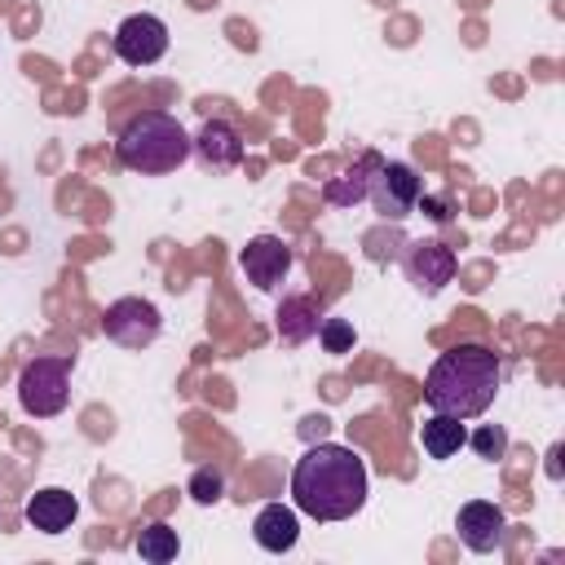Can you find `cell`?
Masks as SVG:
<instances>
[{"mask_svg": "<svg viewBox=\"0 0 565 565\" xmlns=\"http://www.w3.org/2000/svg\"><path fill=\"white\" fill-rule=\"evenodd\" d=\"M366 463L358 450L318 441L291 468V503L313 521H349L366 503Z\"/></svg>", "mask_w": 565, "mask_h": 565, "instance_id": "6da1fadb", "label": "cell"}, {"mask_svg": "<svg viewBox=\"0 0 565 565\" xmlns=\"http://www.w3.org/2000/svg\"><path fill=\"white\" fill-rule=\"evenodd\" d=\"M499 380H503L499 353L490 344L463 340V344H450L446 353H437V362L428 366L424 402H428V411H441L455 419H477L494 406Z\"/></svg>", "mask_w": 565, "mask_h": 565, "instance_id": "7a4b0ae2", "label": "cell"}, {"mask_svg": "<svg viewBox=\"0 0 565 565\" xmlns=\"http://www.w3.org/2000/svg\"><path fill=\"white\" fill-rule=\"evenodd\" d=\"M115 154L128 172L141 177H163L172 168H181L190 159V132L181 128L177 115L168 110H137L119 137H115Z\"/></svg>", "mask_w": 565, "mask_h": 565, "instance_id": "3957f363", "label": "cell"}, {"mask_svg": "<svg viewBox=\"0 0 565 565\" xmlns=\"http://www.w3.org/2000/svg\"><path fill=\"white\" fill-rule=\"evenodd\" d=\"M18 402L35 419L62 415L71 402V362L66 358H31L18 375Z\"/></svg>", "mask_w": 565, "mask_h": 565, "instance_id": "277c9868", "label": "cell"}, {"mask_svg": "<svg viewBox=\"0 0 565 565\" xmlns=\"http://www.w3.org/2000/svg\"><path fill=\"white\" fill-rule=\"evenodd\" d=\"M366 199L375 203L380 216L402 221V216H411V212L419 207V199H424V181H419V172H415L411 163H402V159H380Z\"/></svg>", "mask_w": 565, "mask_h": 565, "instance_id": "5b68a950", "label": "cell"}, {"mask_svg": "<svg viewBox=\"0 0 565 565\" xmlns=\"http://www.w3.org/2000/svg\"><path fill=\"white\" fill-rule=\"evenodd\" d=\"M159 327H163L159 309L150 300H141V296L110 300L106 305V318H102L106 340H115L119 349H146V344H154L159 340Z\"/></svg>", "mask_w": 565, "mask_h": 565, "instance_id": "8992f818", "label": "cell"}, {"mask_svg": "<svg viewBox=\"0 0 565 565\" xmlns=\"http://www.w3.org/2000/svg\"><path fill=\"white\" fill-rule=\"evenodd\" d=\"M168 53V26L154 13H132L115 31V57L124 66H150Z\"/></svg>", "mask_w": 565, "mask_h": 565, "instance_id": "52a82bcc", "label": "cell"}, {"mask_svg": "<svg viewBox=\"0 0 565 565\" xmlns=\"http://www.w3.org/2000/svg\"><path fill=\"white\" fill-rule=\"evenodd\" d=\"M402 269H406V278L415 282V291L437 296V291L455 278V252H450L446 243H437V238H415V243H406V252H402Z\"/></svg>", "mask_w": 565, "mask_h": 565, "instance_id": "ba28073f", "label": "cell"}, {"mask_svg": "<svg viewBox=\"0 0 565 565\" xmlns=\"http://www.w3.org/2000/svg\"><path fill=\"white\" fill-rule=\"evenodd\" d=\"M238 265H243V274H247L252 287L274 291V287L287 278V269H291V247H287L278 234H256V238H247V247L238 252Z\"/></svg>", "mask_w": 565, "mask_h": 565, "instance_id": "9c48e42d", "label": "cell"}, {"mask_svg": "<svg viewBox=\"0 0 565 565\" xmlns=\"http://www.w3.org/2000/svg\"><path fill=\"white\" fill-rule=\"evenodd\" d=\"M190 150L199 154V163L207 172H230L243 163V137L230 119H207L194 137H190Z\"/></svg>", "mask_w": 565, "mask_h": 565, "instance_id": "30bf717a", "label": "cell"}, {"mask_svg": "<svg viewBox=\"0 0 565 565\" xmlns=\"http://www.w3.org/2000/svg\"><path fill=\"white\" fill-rule=\"evenodd\" d=\"M455 530H459V539H463L468 552H499L503 547V534H508V521H503V512L494 503L472 499V503L459 508Z\"/></svg>", "mask_w": 565, "mask_h": 565, "instance_id": "8fae6325", "label": "cell"}, {"mask_svg": "<svg viewBox=\"0 0 565 565\" xmlns=\"http://www.w3.org/2000/svg\"><path fill=\"white\" fill-rule=\"evenodd\" d=\"M75 512H79V503H75V494L62 490V486H44V490H35V494L26 499V508H22L26 525L40 530V534H62V530H71Z\"/></svg>", "mask_w": 565, "mask_h": 565, "instance_id": "7c38bea8", "label": "cell"}, {"mask_svg": "<svg viewBox=\"0 0 565 565\" xmlns=\"http://www.w3.org/2000/svg\"><path fill=\"white\" fill-rule=\"evenodd\" d=\"M252 539H256V547H265V552H291L296 539H300L296 508H287V503H265V508L256 512V521H252Z\"/></svg>", "mask_w": 565, "mask_h": 565, "instance_id": "4fadbf2b", "label": "cell"}, {"mask_svg": "<svg viewBox=\"0 0 565 565\" xmlns=\"http://www.w3.org/2000/svg\"><path fill=\"white\" fill-rule=\"evenodd\" d=\"M375 168H380V154H375V150H366L353 168H344L340 177H331V181L322 185V199H327L331 207H353V203H362V199H366V190H371Z\"/></svg>", "mask_w": 565, "mask_h": 565, "instance_id": "5bb4252c", "label": "cell"}, {"mask_svg": "<svg viewBox=\"0 0 565 565\" xmlns=\"http://www.w3.org/2000/svg\"><path fill=\"white\" fill-rule=\"evenodd\" d=\"M463 441H468V428H463V419H455V415L433 411V415L419 424V446H424L428 459H455Z\"/></svg>", "mask_w": 565, "mask_h": 565, "instance_id": "9a60e30c", "label": "cell"}, {"mask_svg": "<svg viewBox=\"0 0 565 565\" xmlns=\"http://www.w3.org/2000/svg\"><path fill=\"white\" fill-rule=\"evenodd\" d=\"M318 322H322V313H318V305H313V296H287L282 305H278V335H282V344H305V340H313L318 335Z\"/></svg>", "mask_w": 565, "mask_h": 565, "instance_id": "2e32d148", "label": "cell"}, {"mask_svg": "<svg viewBox=\"0 0 565 565\" xmlns=\"http://www.w3.org/2000/svg\"><path fill=\"white\" fill-rule=\"evenodd\" d=\"M137 556L141 561H150V565H168V561H177V552H181V539H177V530L168 525V521H146L141 530H137Z\"/></svg>", "mask_w": 565, "mask_h": 565, "instance_id": "e0dca14e", "label": "cell"}, {"mask_svg": "<svg viewBox=\"0 0 565 565\" xmlns=\"http://www.w3.org/2000/svg\"><path fill=\"white\" fill-rule=\"evenodd\" d=\"M318 340H322L327 353H349L353 340H358V331H353L349 318H322V322H318Z\"/></svg>", "mask_w": 565, "mask_h": 565, "instance_id": "ac0fdd59", "label": "cell"}, {"mask_svg": "<svg viewBox=\"0 0 565 565\" xmlns=\"http://www.w3.org/2000/svg\"><path fill=\"white\" fill-rule=\"evenodd\" d=\"M463 446H472L481 459H490V463H494V459H503V455H508V433H503L499 424H481Z\"/></svg>", "mask_w": 565, "mask_h": 565, "instance_id": "d6986e66", "label": "cell"}, {"mask_svg": "<svg viewBox=\"0 0 565 565\" xmlns=\"http://www.w3.org/2000/svg\"><path fill=\"white\" fill-rule=\"evenodd\" d=\"M185 490H190V499H194V503H203V508H207V503H216V499L225 494V477H221L216 468H194V477H190V486H185Z\"/></svg>", "mask_w": 565, "mask_h": 565, "instance_id": "ffe728a7", "label": "cell"}, {"mask_svg": "<svg viewBox=\"0 0 565 565\" xmlns=\"http://www.w3.org/2000/svg\"><path fill=\"white\" fill-rule=\"evenodd\" d=\"M424 212H428L433 221H450V207H446V199H424Z\"/></svg>", "mask_w": 565, "mask_h": 565, "instance_id": "44dd1931", "label": "cell"}]
</instances>
